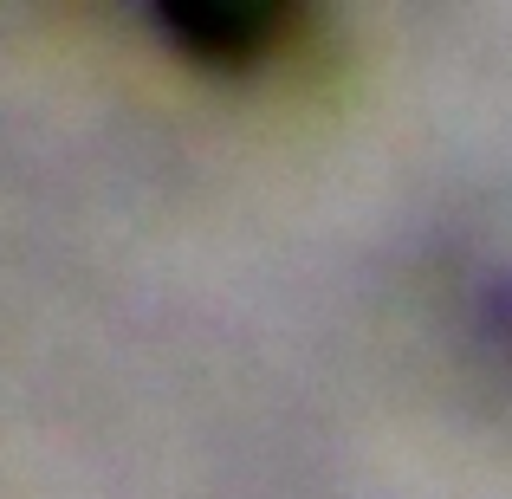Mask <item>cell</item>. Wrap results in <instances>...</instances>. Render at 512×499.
Instances as JSON below:
<instances>
[{
	"mask_svg": "<svg viewBox=\"0 0 512 499\" xmlns=\"http://www.w3.org/2000/svg\"><path fill=\"white\" fill-rule=\"evenodd\" d=\"M169 26L188 39V46H208L214 59H247V52H266V39L286 26L279 7H240V13H169Z\"/></svg>",
	"mask_w": 512,
	"mask_h": 499,
	"instance_id": "6da1fadb",
	"label": "cell"
}]
</instances>
